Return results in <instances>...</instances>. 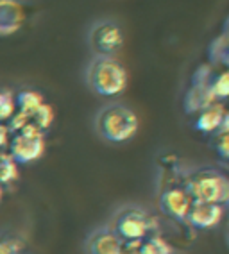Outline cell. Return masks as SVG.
<instances>
[{
  "mask_svg": "<svg viewBox=\"0 0 229 254\" xmlns=\"http://www.w3.org/2000/svg\"><path fill=\"white\" fill-rule=\"evenodd\" d=\"M97 134L111 143H124L131 140L138 131V117L125 104H108L95 117Z\"/></svg>",
  "mask_w": 229,
  "mask_h": 254,
  "instance_id": "6da1fadb",
  "label": "cell"
},
{
  "mask_svg": "<svg viewBox=\"0 0 229 254\" xmlns=\"http://www.w3.org/2000/svg\"><path fill=\"white\" fill-rule=\"evenodd\" d=\"M86 82L99 95L114 97L127 86V72L114 58L93 56L86 68Z\"/></svg>",
  "mask_w": 229,
  "mask_h": 254,
  "instance_id": "7a4b0ae2",
  "label": "cell"
},
{
  "mask_svg": "<svg viewBox=\"0 0 229 254\" xmlns=\"http://www.w3.org/2000/svg\"><path fill=\"white\" fill-rule=\"evenodd\" d=\"M188 197L193 204H222L229 202V181L217 170H201L195 172L188 183Z\"/></svg>",
  "mask_w": 229,
  "mask_h": 254,
  "instance_id": "3957f363",
  "label": "cell"
},
{
  "mask_svg": "<svg viewBox=\"0 0 229 254\" xmlns=\"http://www.w3.org/2000/svg\"><path fill=\"white\" fill-rule=\"evenodd\" d=\"M110 227L118 235L122 242L145 240L151 236L152 229H154V218L143 208L124 206L114 213Z\"/></svg>",
  "mask_w": 229,
  "mask_h": 254,
  "instance_id": "277c9868",
  "label": "cell"
},
{
  "mask_svg": "<svg viewBox=\"0 0 229 254\" xmlns=\"http://www.w3.org/2000/svg\"><path fill=\"white\" fill-rule=\"evenodd\" d=\"M88 45L95 56L114 58L124 47V32L114 20H97L88 31Z\"/></svg>",
  "mask_w": 229,
  "mask_h": 254,
  "instance_id": "5b68a950",
  "label": "cell"
},
{
  "mask_svg": "<svg viewBox=\"0 0 229 254\" xmlns=\"http://www.w3.org/2000/svg\"><path fill=\"white\" fill-rule=\"evenodd\" d=\"M45 141L40 129L29 124L11 140V158L18 163H31L43 154Z\"/></svg>",
  "mask_w": 229,
  "mask_h": 254,
  "instance_id": "8992f818",
  "label": "cell"
},
{
  "mask_svg": "<svg viewBox=\"0 0 229 254\" xmlns=\"http://www.w3.org/2000/svg\"><path fill=\"white\" fill-rule=\"evenodd\" d=\"M122 249L124 242L120 240L118 235L110 226L93 229L86 240L88 254H122Z\"/></svg>",
  "mask_w": 229,
  "mask_h": 254,
  "instance_id": "52a82bcc",
  "label": "cell"
},
{
  "mask_svg": "<svg viewBox=\"0 0 229 254\" xmlns=\"http://www.w3.org/2000/svg\"><path fill=\"white\" fill-rule=\"evenodd\" d=\"M160 206L163 209V213L170 215L172 218L186 220L190 208H192V199L188 197L186 191L179 190V188H169L161 193Z\"/></svg>",
  "mask_w": 229,
  "mask_h": 254,
  "instance_id": "ba28073f",
  "label": "cell"
},
{
  "mask_svg": "<svg viewBox=\"0 0 229 254\" xmlns=\"http://www.w3.org/2000/svg\"><path fill=\"white\" fill-rule=\"evenodd\" d=\"M222 218V206L220 204H193L190 208L186 220L197 229H206V227H213L219 224Z\"/></svg>",
  "mask_w": 229,
  "mask_h": 254,
  "instance_id": "9c48e42d",
  "label": "cell"
},
{
  "mask_svg": "<svg viewBox=\"0 0 229 254\" xmlns=\"http://www.w3.org/2000/svg\"><path fill=\"white\" fill-rule=\"evenodd\" d=\"M23 5L16 0H0V32L7 34L22 25L23 22Z\"/></svg>",
  "mask_w": 229,
  "mask_h": 254,
  "instance_id": "30bf717a",
  "label": "cell"
},
{
  "mask_svg": "<svg viewBox=\"0 0 229 254\" xmlns=\"http://www.w3.org/2000/svg\"><path fill=\"white\" fill-rule=\"evenodd\" d=\"M16 104H18V108H20V113L31 117V115L43 104V99L36 91H29V90L20 91L18 95H16Z\"/></svg>",
  "mask_w": 229,
  "mask_h": 254,
  "instance_id": "8fae6325",
  "label": "cell"
},
{
  "mask_svg": "<svg viewBox=\"0 0 229 254\" xmlns=\"http://www.w3.org/2000/svg\"><path fill=\"white\" fill-rule=\"evenodd\" d=\"M222 120H224V113L220 108H210L206 109L202 117L197 120V129L201 131H213L217 127L222 126Z\"/></svg>",
  "mask_w": 229,
  "mask_h": 254,
  "instance_id": "7c38bea8",
  "label": "cell"
},
{
  "mask_svg": "<svg viewBox=\"0 0 229 254\" xmlns=\"http://www.w3.org/2000/svg\"><path fill=\"white\" fill-rule=\"evenodd\" d=\"M29 120H31V124L36 127V129L43 131L47 127H51L52 120H54V111H52L51 106H47L45 102H43V104L29 117Z\"/></svg>",
  "mask_w": 229,
  "mask_h": 254,
  "instance_id": "4fadbf2b",
  "label": "cell"
},
{
  "mask_svg": "<svg viewBox=\"0 0 229 254\" xmlns=\"http://www.w3.org/2000/svg\"><path fill=\"white\" fill-rule=\"evenodd\" d=\"M16 163L11 156L0 154V183H9L16 177Z\"/></svg>",
  "mask_w": 229,
  "mask_h": 254,
  "instance_id": "5bb4252c",
  "label": "cell"
},
{
  "mask_svg": "<svg viewBox=\"0 0 229 254\" xmlns=\"http://www.w3.org/2000/svg\"><path fill=\"white\" fill-rule=\"evenodd\" d=\"M145 245L149 254H172L170 245L163 238H160V236H149V238H145Z\"/></svg>",
  "mask_w": 229,
  "mask_h": 254,
  "instance_id": "9a60e30c",
  "label": "cell"
},
{
  "mask_svg": "<svg viewBox=\"0 0 229 254\" xmlns=\"http://www.w3.org/2000/svg\"><path fill=\"white\" fill-rule=\"evenodd\" d=\"M22 244L14 236L0 235V254H20Z\"/></svg>",
  "mask_w": 229,
  "mask_h": 254,
  "instance_id": "2e32d148",
  "label": "cell"
},
{
  "mask_svg": "<svg viewBox=\"0 0 229 254\" xmlns=\"http://www.w3.org/2000/svg\"><path fill=\"white\" fill-rule=\"evenodd\" d=\"M122 254H149V253H147L145 240L124 242V249H122Z\"/></svg>",
  "mask_w": 229,
  "mask_h": 254,
  "instance_id": "e0dca14e",
  "label": "cell"
},
{
  "mask_svg": "<svg viewBox=\"0 0 229 254\" xmlns=\"http://www.w3.org/2000/svg\"><path fill=\"white\" fill-rule=\"evenodd\" d=\"M13 113H14V100L11 99V93H9V97L0 104V122L11 118L13 117Z\"/></svg>",
  "mask_w": 229,
  "mask_h": 254,
  "instance_id": "ac0fdd59",
  "label": "cell"
},
{
  "mask_svg": "<svg viewBox=\"0 0 229 254\" xmlns=\"http://www.w3.org/2000/svg\"><path fill=\"white\" fill-rule=\"evenodd\" d=\"M219 152L229 159V132H226L224 136H220V140H219Z\"/></svg>",
  "mask_w": 229,
  "mask_h": 254,
  "instance_id": "d6986e66",
  "label": "cell"
},
{
  "mask_svg": "<svg viewBox=\"0 0 229 254\" xmlns=\"http://www.w3.org/2000/svg\"><path fill=\"white\" fill-rule=\"evenodd\" d=\"M7 138H9V129L0 124V149L7 143Z\"/></svg>",
  "mask_w": 229,
  "mask_h": 254,
  "instance_id": "ffe728a7",
  "label": "cell"
},
{
  "mask_svg": "<svg viewBox=\"0 0 229 254\" xmlns=\"http://www.w3.org/2000/svg\"><path fill=\"white\" fill-rule=\"evenodd\" d=\"M0 199H2V188H0Z\"/></svg>",
  "mask_w": 229,
  "mask_h": 254,
  "instance_id": "44dd1931",
  "label": "cell"
},
{
  "mask_svg": "<svg viewBox=\"0 0 229 254\" xmlns=\"http://www.w3.org/2000/svg\"><path fill=\"white\" fill-rule=\"evenodd\" d=\"M228 25H229V22H228Z\"/></svg>",
  "mask_w": 229,
  "mask_h": 254,
  "instance_id": "7402d4cb",
  "label": "cell"
}]
</instances>
